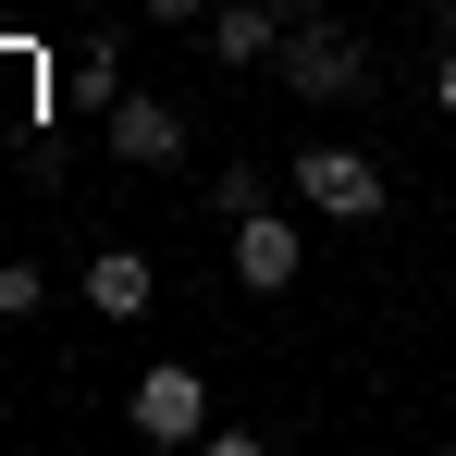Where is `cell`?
Instances as JSON below:
<instances>
[{
    "label": "cell",
    "instance_id": "3",
    "mask_svg": "<svg viewBox=\"0 0 456 456\" xmlns=\"http://www.w3.org/2000/svg\"><path fill=\"white\" fill-rule=\"evenodd\" d=\"M124 419H136V444H210V370L198 358H149L124 382Z\"/></svg>",
    "mask_w": 456,
    "mask_h": 456
},
{
    "label": "cell",
    "instance_id": "1",
    "mask_svg": "<svg viewBox=\"0 0 456 456\" xmlns=\"http://www.w3.org/2000/svg\"><path fill=\"white\" fill-rule=\"evenodd\" d=\"M272 75L297 86L308 111H346V99H370V50H358V25H333V12L284 0V50H272Z\"/></svg>",
    "mask_w": 456,
    "mask_h": 456
},
{
    "label": "cell",
    "instance_id": "7",
    "mask_svg": "<svg viewBox=\"0 0 456 456\" xmlns=\"http://www.w3.org/2000/svg\"><path fill=\"white\" fill-rule=\"evenodd\" d=\"M75 284H86V308H99V321H136V308L160 297V272L136 259V247H99V259H86Z\"/></svg>",
    "mask_w": 456,
    "mask_h": 456
},
{
    "label": "cell",
    "instance_id": "11",
    "mask_svg": "<svg viewBox=\"0 0 456 456\" xmlns=\"http://www.w3.org/2000/svg\"><path fill=\"white\" fill-rule=\"evenodd\" d=\"M432 37H456V0H432Z\"/></svg>",
    "mask_w": 456,
    "mask_h": 456
},
{
    "label": "cell",
    "instance_id": "10",
    "mask_svg": "<svg viewBox=\"0 0 456 456\" xmlns=\"http://www.w3.org/2000/svg\"><path fill=\"white\" fill-rule=\"evenodd\" d=\"M432 111L456 124V37H444V62H432Z\"/></svg>",
    "mask_w": 456,
    "mask_h": 456
},
{
    "label": "cell",
    "instance_id": "5",
    "mask_svg": "<svg viewBox=\"0 0 456 456\" xmlns=\"http://www.w3.org/2000/svg\"><path fill=\"white\" fill-rule=\"evenodd\" d=\"M297 272H308V247H297V210H234V284L247 297H297Z\"/></svg>",
    "mask_w": 456,
    "mask_h": 456
},
{
    "label": "cell",
    "instance_id": "6",
    "mask_svg": "<svg viewBox=\"0 0 456 456\" xmlns=\"http://www.w3.org/2000/svg\"><path fill=\"white\" fill-rule=\"evenodd\" d=\"M198 50H210L223 75H247V62H272V50H284V0H210Z\"/></svg>",
    "mask_w": 456,
    "mask_h": 456
},
{
    "label": "cell",
    "instance_id": "4",
    "mask_svg": "<svg viewBox=\"0 0 456 456\" xmlns=\"http://www.w3.org/2000/svg\"><path fill=\"white\" fill-rule=\"evenodd\" d=\"M99 160H111V173H173V160H185V111H173L160 86H124V99L99 111Z\"/></svg>",
    "mask_w": 456,
    "mask_h": 456
},
{
    "label": "cell",
    "instance_id": "9",
    "mask_svg": "<svg viewBox=\"0 0 456 456\" xmlns=\"http://www.w3.org/2000/svg\"><path fill=\"white\" fill-rule=\"evenodd\" d=\"M149 25H210V0H136Z\"/></svg>",
    "mask_w": 456,
    "mask_h": 456
},
{
    "label": "cell",
    "instance_id": "8",
    "mask_svg": "<svg viewBox=\"0 0 456 456\" xmlns=\"http://www.w3.org/2000/svg\"><path fill=\"white\" fill-rule=\"evenodd\" d=\"M37 297H50V272H25V259H0V321H25Z\"/></svg>",
    "mask_w": 456,
    "mask_h": 456
},
{
    "label": "cell",
    "instance_id": "2",
    "mask_svg": "<svg viewBox=\"0 0 456 456\" xmlns=\"http://www.w3.org/2000/svg\"><path fill=\"white\" fill-rule=\"evenodd\" d=\"M297 210H321V223H382V210H395V173H382L370 149H346V136H321V149H297Z\"/></svg>",
    "mask_w": 456,
    "mask_h": 456
}]
</instances>
